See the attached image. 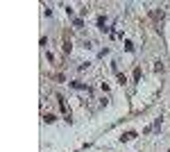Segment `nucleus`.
I'll use <instances>...</instances> for the list:
<instances>
[{"mask_svg":"<svg viewBox=\"0 0 170 152\" xmlns=\"http://www.w3.org/2000/svg\"><path fill=\"white\" fill-rule=\"evenodd\" d=\"M152 18H154V21H161V18H163V9H154Z\"/></svg>","mask_w":170,"mask_h":152,"instance_id":"nucleus-1","label":"nucleus"},{"mask_svg":"<svg viewBox=\"0 0 170 152\" xmlns=\"http://www.w3.org/2000/svg\"><path fill=\"white\" fill-rule=\"evenodd\" d=\"M104 25H107V18H104V16H100V18H98V27H100L102 32L107 30V27H104Z\"/></svg>","mask_w":170,"mask_h":152,"instance_id":"nucleus-2","label":"nucleus"},{"mask_svg":"<svg viewBox=\"0 0 170 152\" xmlns=\"http://www.w3.org/2000/svg\"><path fill=\"white\" fill-rule=\"evenodd\" d=\"M134 132H127V134H123V136H120V141H132V139H134Z\"/></svg>","mask_w":170,"mask_h":152,"instance_id":"nucleus-3","label":"nucleus"},{"mask_svg":"<svg viewBox=\"0 0 170 152\" xmlns=\"http://www.w3.org/2000/svg\"><path fill=\"white\" fill-rule=\"evenodd\" d=\"M154 73H163V64L161 61H154Z\"/></svg>","mask_w":170,"mask_h":152,"instance_id":"nucleus-4","label":"nucleus"},{"mask_svg":"<svg viewBox=\"0 0 170 152\" xmlns=\"http://www.w3.org/2000/svg\"><path fill=\"white\" fill-rule=\"evenodd\" d=\"M143 77V73H141V68H134V80H141Z\"/></svg>","mask_w":170,"mask_h":152,"instance_id":"nucleus-5","label":"nucleus"},{"mask_svg":"<svg viewBox=\"0 0 170 152\" xmlns=\"http://www.w3.org/2000/svg\"><path fill=\"white\" fill-rule=\"evenodd\" d=\"M43 120H45V123H55V116H52V114H45V116H43Z\"/></svg>","mask_w":170,"mask_h":152,"instance_id":"nucleus-6","label":"nucleus"},{"mask_svg":"<svg viewBox=\"0 0 170 152\" xmlns=\"http://www.w3.org/2000/svg\"><path fill=\"white\" fill-rule=\"evenodd\" d=\"M125 50H127V52H132V50H134V43H132V41H127V43H125Z\"/></svg>","mask_w":170,"mask_h":152,"instance_id":"nucleus-7","label":"nucleus"},{"mask_svg":"<svg viewBox=\"0 0 170 152\" xmlns=\"http://www.w3.org/2000/svg\"><path fill=\"white\" fill-rule=\"evenodd\" d=\"M73 23H75V27H82V25H84V21H82V18H75Z\"/></svg>","mask_w":170,"mask_h":152,"instance_id":"nucleus-8","label":"nucleus"},{"mask_svg":"<svg viewBox=\"0 0 170 152\" xmlns=\"http://www.w3.org/2000/svg\"><path fill=\"white\" fill-rule=\"evenodd\" d=\"M64 52H70V41H64Z\"/></svg>","mask_w":170,"mask_h":152,"instance_id":"nucleus-9","label":"nucleus"}]
</instances>
